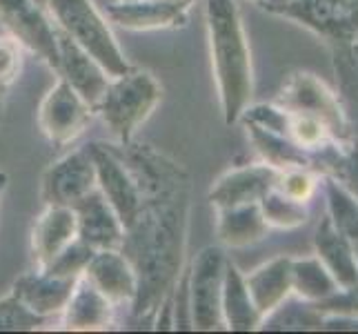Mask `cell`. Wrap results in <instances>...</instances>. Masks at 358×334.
Wrapping results in <instances>:
<instances>
[{
    "label": "cell",
    "mask_w": 358,
    "mask_h": 334,
    "mask_svg": "<svg viewBox=\"0 0 358 334\" xmlns=\"http://www.w3.org/2000/svg\"><path fill=\"white\" fill-rule=\"evenodd\" d=\"M92 256H94L92 247L85 245L80 239H76V241H71L63 252H58L43 270L49 272V274H54V277L78 279V277H83V272H85V267H87Z\"/></svg>",
    "instance_id": "33"
},
{
    "label": "cell",
    "mask_w": 358,
    "mask_h": 334,
    "mask_svg": "<svg viewBox=\"0 0 358 334\" xmlns=\"http://www.w3.org/2000/svg\"><path fill=\"white\" fill-rule=\"evenodd\" d=\"M22 71V45L9 34H0V92L9 90Z\"/></svg>",
    "instance_id": "34"
},
{
    "label": "cell",
    "mask_w": 358,
    "mask_h": 334,
    "mask_svg": "<svg viewBox=\"0 0 358 334\" xmlns=\"http://www.w3.org/2000/svg\"><path fill=\"white\" fill-rule=\"evenodd\" d=\"M192 7L176 0H116L107 5V18L127 32H165L185 27Z\"/></svg>",
    "instance_id": "12"
},
{
    "label": "cell",
    "mask_w": 358,
    "mask_h": 334,
    "mask_svg": "<svg viewBox=\"0 0 358 334\" xmlns=\"http://www.w3.org/2000/svg\"><path fill=\"white\" fill-rule=\"evenodd\" d=\"M282 3H287V0H261L258 5H261V7L267 11L269 7H276V5H282Z\"/></svg>",
    "instance_id": "36"
},
{
    "label": "cell",
    "mask_w": 358,
    "mask_h": 334,
    "mask_svg": "<svg viewBox=\"0 0 358 334\" xmlns=\"http://www.w3.org/2000/svg\"><path fill=\"white\" fill-rule=\"evenodd\" d=\"M250 3H256V5H258V3H261V0H250Z\"/></svg>",
    "instance_id": "40"
},
{
    "label": "cell",
    "mask_w": 358,
    "mask_h": 334,
    "mask_svg": "<svg viewBox=\"0 0 358 334\" xmlns=\"http://www.w3.org/2000/svg\"><path fill=\"white\" fill-rule=\"evenodd\" d=\"M38 5H43V7H47V0H36Z\"/></svg>",
    "instance_id": "38"
},
{
    "label": "cell",
    "mask_w": 358,
    "mask_h": 334,
    "mask_svg": "<svg viewBox=\"0 0 358 334\" xmlns=\"http://www.w3.org/2000/svg\"><path fill=\"white\" fill-rule=\"evenodd\" d=\"M58 78L67 81L94 111L109 85V74L98 60L58 29Z\"/></svg>",
    "instance_id": "14"
},
{
    "label": "cell",
    "mask_w": 358,
    "mask_h": 334,
    "mask_svg": "<svg viewBox=\"0 0 358 334\" xmlns=\"http://www.w3.org/2000/svg\"><path fill=\"white\" fill-rule=\"evenodd\" d=\"M318 185H320V174L316 169L289 167V169H280L278 181H276V190L289 196L294 201L310 203L314 199V194L318 192Z\"/></svg>",
    "instance_id": "32"
},
{
    "label": "cell",
    "mask_w": 358,
    "mask_h": 334,
    "mask_svg": "<svg viewBox=\"0 0 358 334\" xmlns=\"http://www.w3.org/2000/svg\"><path fill=\"white\" fill-rule=\"evenodd\" d=\"M205 25L225 125L238 123L254 96V65L236 0H205Z\"/></svg>",
    "instance_id": "2"
},
{
    "label": "cell",
    "mask_w": 358,
    "mask_h": 334,
    "mask_svg": "<svg viewBox=\"0 0 358 334\" xmlns=\"http://www.w3.org/2000/svg\"><path fill=\"white\" fill-rule=\"evenodd\" d=\"M3 185H5V183H3V176H0V194H3Z\"/></svg>",
    "instance_id": "39"
},
{
    "label": "cell",
    "mask_w": 358,
    "mask_h": 334,
    "mask_svg": "<svg viewBox=\"0 0 358 334\" xmlns=\"http://www.w3.org/2000/svg\"><path fill=\"white\" fill-rule=\"evenodd\" d=\"M47 321L49 319L31 312L14 292L0 299V332H31Z\"/></svg>",
    "instance_id": "31"
},
{
    "label": "cell",
    "mask_w": 358,
    "mask_h": 334,
    "mask_svg": "<svg viewBox=\"0 0 358 334\" xmlns=\"http://www.w3.org/2000/svg\"><path fill=\"white\" fill-rule=\"evenodd\" d=\"M76 214V239L98 250H120L125 225L105 196L94 190L71 207Z\"/></svg>",
    "instance_id": "13"
},
{
    "label": "cell",
    "mask_w": 358,
    "mask_h": 334,
    "mask_svg": "<svg viewBox=\"0 0 358 334\" xmlns=\"http://www.w3.org/2000/svg\"><path fill=\"white\" fill-rule=\"evenodd\" d=\"M269 232L267 221L258 203H245L234 207H218L216 237L225 247H247L263 241Z\"/></svg>",
    "instance_id": "23"
},
{
    "label": "cell",
    "mask_w": 358,
    "mask_h": 334,
    "mask_svg": "<svg viewBox=\"0 0 358 334\" xmlns=\"http://www.w3.org/2000/svg\"><path fill=\"white\" fill-rule=\"evenodd\" d=\"M245 127H247V136H250V141L256 147V152L263 156L265 163L278 169H289V167L316 169V154L303 150L301 145H296L287 136L267 132L263 127L250 125V123H245Z\"/></svg>",
    "instance_id": "24"
},
{
    "label": "cell",
    "mask_w": 358,
    "mask_h": 334,
    "mask_svg": "<svg viewBox=\"0 0 358 334\" xmlns=\"http://www.w3.org/2000/svg\"><path fill=\"white\" fill-rule=\"evenodd\" d=\"M0 25L5 34L58 71V27L47 7L36 0H0Z\"/></svg>",
    "instance_id": "7"
},
{
    "label": "cell",
    "mask_w": 358,
    "mask_h": 334,
    "mask_svg": "<svg viewBox=\"0 0 358 334\" xmlns=\"http://www.w3.org/2000/svg\"><path fill=\"white\" fill-rule=\"evenodd\" d=\"M245 283L256 310L267 316L292 294V256H276L258 265L245 277Z\"/></svg>",
    "instance_id": "22"
},
{
    "label": "cell",
    "mask_w": 358,
    "mask_h": 334,
    "mask_svg": "<svg viewBox=\"0 0 358 334\" xmlns=\"http://www.w3.org/2000/svg\"><path fill=\"white\" fill-rule=\"evenodd\" d=\"M80 279V277H78ZM78 279H63L45 272L43 267H34L20 274L14 283V292L31 312L45 319H52L65 310L71 296V290Z\"/></svg>",
    "instance_id": "17"
},
{
    "label": "cell",
    "mask_w": 358,
    "mask_h": 334,
    "mask_svg": "<svg viewBox=\"0 0 358 334\" xmlns=\"http://www.w3.org/2000/svg\"><path fill=\"white\" fill-rule=\"evenodd\" d=\"M338 290L341 286L336 279L329 274V270L316 254L292 258V294L301 296V299L310 303H318L329 299Z\"/></svg>",
    "instance_id": "25"
},
{
    "label": "cell",
    "mask_w": 358,
    "mask_h": 334,
    "mask_svg": "<svg viewBox=\"0 0 358 334\" xmlns=\"http://www.w3.org/2000/svg\"><path fill=\"white\" fill-rule=\"evenodd\" d=\"M160 98L163 88L154 74L131 67L120 76L109 78L101 103L96 105V114L105 123L114 143L125 145L134 141L136 132L152 116Z\"/></svg>",
    "instance_id": "3"
},
{
    "label": "cell",
    "mask_w": 358,
    "mask_h": 334,
    "mask_svg": "<svg viewBox=\"0 0 358 334\" xmlns=\"http://www.w3.org/2000/svg\"><path fill=\"white\" fill-rule=\"evenodd\" d=\"M276 103L287 111H301L320 118L338 141H350V123L338 96L314 74L294 71Z\"/></svg>",
    "instance_id": "8"
},
{
    "label": "cell",
    "mask_w": 358,
    "mask_h": 334,
    "mask_svg": "<svg viewBox=\"0 0 358 334\" xmlns=\"http://www.w3.org/2000/svg\"><path fill=\"white\" fill-rule=\"evenodd\" d=\"M47 11L52 14L56 27L92 54L109 76H120L131 69L107 18L92 0H47Z\"/></svg>",
    "instance_id": "4"
},
{
    "label": "cell",
    "mask_w": 358,
    "mask_h": 334,
    "mask_svg": "<svg viewBox=\"0 0 358 334\" xmlns=\"http://www.w3.org/2000/svg\"><path fill=\"white\" fill-rule=\"evenodd\" d=\"M287 136L296 145H301L303 150L312 152V154H316L323 150V147L338 141L323 120L316 116H310V114H301V111H289Z\"/></svg>",
    "instance_id": "30"
},
{
    "label": "cell",
    "mask_w": 358,
    "mask_h": 334,
    "mask_svg": "<svg viewBox=\"0 0 358 334\" xmlns=\"http://www.w3.org/2000/svg\"><path fill=\"white\" fill-rule=\"evenodd\" d=\"M325 328V314L318 310L316 303H310L301 296L292 294L274 307L267 316H263L258 330H320Z\"/></svg>",
    "instance_id": "27"
},
{
    "label": "cell",
    "mask_w": 358,
    "mask_h": 334,
    "mask_svg": "<svg viewBox=\"0 0 358 334\" xmlns=\"http://www.w3.org/2000/svg\"><path fill=\"white\" fill-rule=\"evenodd\" d=\"M176 3H192V5H196V0H176Z\"/></svg>",
    "instance_id": "37"
},
{
    "label": "cell",
    "mask_w": 358,
    "mask_h": 334,
    "mask_svg": "<svg viewBox=\"0 0 358 334\" xmlns=\"http://www.w3.org/2000/svg\"><path fill=\"white\" fill-rule=\"evenodd\" d=\"M94 107L63 78L45 94L38 107V127L54 145H69L90 127Z\"/></svg>",
    "instance_id": "10"
},
{
    "label": "cell",
    "mask_w": 358,
    "mask_h": 334,
    "mask_svg": "<svg viewBox=\"0 0 358 334\" xmlns=\"http://www.w3.org/2000/svg\"><path fill=\"white\" fill-rule=\"evenodd\" d=\"M83 277L90 279L114 305H131L136 290H138V279H136L134 265L120 250L94 252Z\"/></svg>",
    "instance_id": "18"
},
{
    "label": "cell",
    "mask_w": 358,
    "mask_h": 334,
    "mask_svg": "<svg viewBox=\"0 0 358 334\" xmlns=\"http://www.w3.org/2000/svg\"><path fill=\"white\" fill-rule=\"evenodd\" d=\"M348 65H350V69L356 74V78H358V43L348 47Z\"/></svg>",
    "instance_id": "35"
},
{
    "label": "cell",
    "mask_w": 358,
    "mask_h": 334,
    "mask_svg": "<svg viewBox=\"0 0 358 334\" xmlns=\"http://www.w3.org/2000/svg\"><path fill=\"white\" fill-rule=\"evenodd\" d=\"M267 11L338 45L358 43V0H287Z\"/></svg>",
    "instance_id": "6"
},
{
    "label": "cell",
    "mask_w": 358,
    "mask_h": 334,
    "mask_svg": "<svg viewBox=\"0 0 358 334\" xmlns=\"http://www.w3.org/2000/svg\"><path fill=\"white\" fill-rule=\"evenodd\" d=\"M220 314H223V326L234 332H252L261 328V312L256 310L252 294L247 290L245 274L238 265L229 261L225 263L223 274V294H220Z\"/></svg>",
    "instance_id": "21"
},
{
    "label": "cell",
    "mask_w": 358,
    "mask_h": 334,
    "mask_svg": "<svg viewBox=\"0 0 358 334\" xmlns=\"http://www.w3.org/2000/svg\"><path fill=\"white\" fill-rule=\"evenodd\" d=\"M114 145L141 190L138 212L120 245V252L129 258L138 279V290L129 307L138 323H154L156 312L171 296L182 274L192 209L189 172L147 143Z\"/></svg>",
    "instance_id": "1"
},
{
    "label": "cell",
    "mask_w": 358,
    "mask_h": 334,
    "mask_svg": "<svg viewBox=\"0 0 358 334\" xmlns=\"http://www.w3.org/2000/svg\"><path fill=\"white\" fill-rule=\"evenodd\" d=\"M314 250L316 256L329 270L341 288L358 286V256L350 241L343 237L341 230L334 225L329 214L320 218L314 232Z\"/></svg>",
    "instance_id": "20"
},
{
    "label": "cell",
    "mask_w": 358,
    "mask_h": 334,
    "mask_svg": "<svg viewBox=\"0 0 358 334\" xmlns=\"http://www.w3.org/2000/svg\"><path fill=\"white\" fill-rule=\"evenodd\" d=\"M225 263H227V254L223 247L207 245L196 254L192 267L187 270L192 330L212 332L223 328L220 294H223Z\"/></svg>",
    "instance_id": "5"
},
{
    "label": "cell",
    "mask_w": 358,
    "mask_h": 334,
    "mask_svg": "<svg viewBox=\"0 0 358 334\" xmlns=\"http://www.w3.org/2000/svg\"><path fill=\"white\" fill-rule=\"evenodd\" d=\"M258 205H261V212L267 221V225L276 230L301 228L307 223V218H310V207H307V203L294 201L282 192H278L276 188H271L263 199L258 201Z\"/></svg>",
    "instance_id": "29"
},
{
    "label": "cell",
    "mask_w": 358,
    "mask_h": 334,
    "mask_svg": "<svg viewBox=\"0 0 358 334\" xmlns=\"http://www.w3.org/2000/svg\"><path fill=\"white\" fill-rule=\"evenodd\" d=\"M90 152L96 169V190L116 209L118 218L127 230L141 205L138 181H136L134 172L125 163V158L120 156L114 143H90Z\"/></svg>",
    "instance_id": "9"
},
{
    "label": "cell",
    "mask_w": 358,
    "mask_h": 334,
    "mask_svg": "<svg viewBox=\"0 0 358 334\" xmlns=\"http://www.w3.org/2000/svg\"><path fill=\"white\" fill-rule=\"evenodd\" d=\"M76 241V214L65 205H45L31 230V256L36 267H45L52 258Z\"/></svg>",
    "instance_id": "19"
},
{
    "label": "cell",
    "mask_w": 358,
    "mask_h": 334,
    "mask_svg": "<svg viewBox=\"0 0 358 334\" xmlns=\"http://www.w3.org/2000/svg\"><path fill=\"white\" fill-rule=\"evenodd\" d=\"M96 190L94 158L87 147L73 150L71 154L49 165L41 181V199L45 205L73 207L80 199Z\"/></svg>",
    "instance_id": "11"
},
{
    "label": "cell",
    "mask_w": 358,
    "mask_h": 334,
    "mask_svg": "<svg viewBox=\"0 0 358 334\" xmlns=\"http://www.w3.org/2000/svg\"><path fill=\"white\" fill-rule=\"evenodd\" d=\"M280 169L269 163L243 165L229 169L209 190V203L218 207H234L245 203H258L263 196L276 188Z\"/></svg>",
    "instance_id": "15"
},
{
    "label": "cell",
    "mask_w": 358,
    "mask_h": 334,
    "mask_svg": "<svg viewBox=\"0 0 358 334\" xmlns=\"http://www.w3.org/2000/svg\"><path fill=\"white\" fill-rule=\"evenodd\" d=\"M327 201V214L334 221L341 234L350 241L358 256V201L331 176H320Z\"/></svg>",
    "instance_id": "28"
},
{
    "label": "cell",
    "mask_w": 358,
    "mask_h": 334,
    "mask_svg": "<svg viewBox=\"0 0 358 334\" xmlns=\"http://www.w3.org/2000/svg\"><path fill=\"white\" fill-rule=\"evenodd\" d=\"M316 172L338 181L358 201V143L336 141L316 152Z\"/></svg>",
    "instance_id": "26"
},
{
    "label": "cell",
    "mask_w": 358,
    "mask_h": 334,
    "mask_svg": "<svg viewBox=\"0 0 358 334\" xmlns=\"http://www.w3.org/2000/svg\"><path fill=\"white\" fill-rule=\"evenodd\" d=\"M63 330L69 332H101L114 326L116 305L98 290L90 279L80 277L71 290V296L60 312Z\"/></svg>",
    "instance_id": "16"
}]
</instances>
